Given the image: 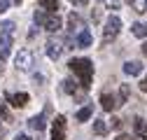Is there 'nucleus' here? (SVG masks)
I'll return each instance as SVG.
<instances>
[{
    "label": "nucleus",
    "instance_id": "obj_1",
    "mask_svg": "<svg viewBox=\"0 0 147 140\" xmlns=\"http://www.w3.org/2000/svg\"><path fill=\"white\" fill-rule=\"evenodd\" d=\"M68 68L80 77L82 89H89V86H91V79H94V63H91L89 59H72V61L68 63Z\"/></svg>",
    "mask_w": 147,
    "mask_h": 140
},
{
    "label": "nucleus",
    "instance_id": "obj_2",
    "mask_svg": "<svg viewBox=\"0 0 147 140\" xmlns=\"http://www.w3.org/2000/svg\"><path fill=\"white\" fill-rule=\"evenodd\" d=\"M14 44V21H3L0 24V61L9 59Z\"/></svg>",
    "mask_w": 147,
    "mask_h": 140
},
{
    "label": "nucleus",
    "instance_id": "obj_3",
    "mask_svg": "<svg viewBox=\"0 0 147 140\" xmlns=\"http://www.w3.org/2000/svg\"><path fill=\"white\" fill-rule=\"evenodd\" d=\"M33 19H35V24H40L45 30H49V33H56L59 28H61V16L59 14H45L42 9H38L33 14Z\"/></svg>",
    "mask_w": 147,
    "mask_h": 140
},
{
    "label": "nucleus",
    "instance_id": "obj_4",
    "mask_svg": "<svg viewBox=\"0 0 147 140\" xmlns=\"http://www.w3.org/2000/svg\"><path fill=\"white\" fill-rule=\"evenodd\" d=\"M121 30V19L117 14H110L107 21H105V28H103V44H110Z\"/></svg>",
    "mask_w": 147,
    "mask_h": 140
},
{
    "label": "nucleus",
    "instance_id": "obj_5",
    "mask_svg": "<svg viewBox=\"0 0 147 140\" xmlns=\"http://www.w3.org/2000/svg\"><path fill=\"white\" fill-rule=\"evenodd\" d=\"M14 65H16V70H21V73H28L33 68V51L30 49H19V54L14 56Z\"/></svg>",
    "mask_w": 147,
    "mask_h": 140
},
{
    "label": "nucleus",
    "instance_id": "obj_6",
    "mask_svg": "<svg viewBox=\"0 0 147 140\" xmlns=\"http://www.w3.org/2000/svg\"><path fill=\"white\" fill-rule=\"evenodd\" d=\"M61 54H63V42H61L59 38H51V40H47V56L56 61Z\"/></svg>",
    "mask_w": 147,
    "mask_h": 140
},
{
    "label": "nucleus",
    "instance_id": "obj_7",
    "mask_svg": "<svg viewBox=\"0 0 147 140\" xmlns=\"http://www.w3.org/2000/svg\"><path fill=\"white\" fill-rule=\"evenodd\" d=\"M51 140H65V117L54 119V129H51Z\"/></svg>",
    "mask_w": 147,
    "mask_h": 140
},
{
    "label": "nucleus",
    "instance_id": "obj_8",
    "mask_svg": "<svg viewBox=\"0 0 147 140\" xmlns=\"http://www.w3.org/2000/svg\"><path fill=\"white\" fill-rule=\"evenodd\" d=\"M7 100L14 105V108H26L28 105V94H7Z\"/></svg>",
    "mask_w": 147,
    "mask_h": 140
},
{
    "label": "nucleus",
    "instance_id": "obj_9",
    "mask_svg": "<svg viewBox=\"0 0 147 140\" xmlns=\"http://www.w3.org/2000/svg\"><path fill=\"white\" fill-rule=\"evenodd\" d=\"M100 105H103V110L112 112L115 108H119V100H117L112 94H103V96H100Z\"/></svg>",
    "mask_w": 147,
    "mask_h": 140
},
{
    "label": "nucleus",
    "instance_id": "obj_10",
    "mask_svg": "<svg viewBox=\"0 0 147 140\" xmlns=\"http://www.w3.org/2000/svg\"><path fill=\"white\" fill-rule=\"evenodd\" d=\"M75 44L77 47H82V49H86V47H91V33L84 28V30H80L77 35H75Z\"/></svg>",
    "mask_w": 147,
    "mask_h": 140
},
{
    "label": "nucleus",
    "instance_id": "obj_11",
    "mask_svg": "<svg viewBox=\"0 0 147 140\" xmlns=\"http://www.w3.org/2000/svg\"><path fill=\"white\" fill-rule=\"evenodd\" d=\"M124 73L131 75V77L140 75V73H142V63H140V61H128V63H124Z\"/></svg>",
    "mask_w": 147,
    "mask_h": 140
},
{
    "label": "nucleus",
    "instance_id": "obj_12",
    "mask_svg": "<svg viewBox=\"0 0 147 140\" xmlns=\"http://www.w3.org/2000/svg\"><path fill=\"white\" fill-rule=\"evenodd\" d=\"M40 7H42L47 14H59V9H61L59 0H40Z\"/></svg>",
    "mask_w": 147,
    "mask_h": 140
},
{
    "label": "nucleus",
    "instance_id": "obj_13",
    "mask_svg": "<svg viewBox=\"0 0 147 140\" xmlns=\"http://www.w3.org/2000/svg\"><path fill=\"white\" fill-rule=\"evenodd\" d=\"M68 26H70V30H72V33H80V30H84V21L80 19L77 14H70V16H68Z\"/></svg>",
    "mask_w": 147,
    "mask_h": 140
},
{
    "label": "nucleus",
    "instance_id": "obj_14",
    "mask_svg": "<svg viewBox=\"0 0 147 140\" xmlns=\"http://www.w3.org/2000/svg\"><path fill=\"white\" fill-rule=\"evenodd\" d=\"M91 114H94V105H84V108L75 114V119L77 121H86V119H91Z\"/></svg>",
    "mask_w": 147,
    "mask_h": 140
},
{
    "label": "nucleus",
    "instance_id": "obj_15",
    "mask_svg": "<svg viewBox=\"0 0 147 140\" xmlns=\"http://www.w3.org/2000/svg\"><path fill=\"white\" fill-rule=\"evenodd\" d=\"M133 126H136V133H138V138H142V140H145V138H147V121L138 117Z\"/></svg>",
    "mask_w": 147,
    "mask_h": 140
},
{
    "label": "nucleus",
    "instance_id": "obj_16",
    "mask_svg": "<svg viewBox=\"0 0 147 140\" xmlns=\"http://www.w3.org/2000/svg\"><path fill=\"white\" fill-rule=\"evenodd\" d=\"M131 30H133V35H136V38H147V24H133L131 26Z\"/></svg>",
    "mask_w": 147,
    "mask_h": 140
},
{
    "label": "nucleus",
    "instance_id": "obj_17",
    "mask_svg": "<svg viewBox=\"0 0 147 140\" xmlns=\"http://www.w3.org/2000/svg\"><path fill=\"white\" fill-rule=\"evenodd\" d=\"M30 129L42 131V129H45V114H35V117L30 119Z\"/></svg>",
    "mask_w": 147,
    "mask_h": 140
},
{
    "label": "nucleus",
    "instance_id": "obj_18",
    "mask_svg": "<svg viewBox=\"0 0 147 140\" xmlns=\"http://www.w3.org/2000/svg\"><path fill=\"white\" fill-rule=\"evenodd\" d=\"M94 133H96V135H105V133H107V124H105L103 119H96V121H94Z\"/></svg>",
    "mask_w": 147,
    "mask_h": 140
},
{
    "label": "nucleus",
    "instance_id": "obj_19",
    "mask_svg": "<svg viewBox=\"0 0 147 140\" xmlns=\"http://www.w3.org/2000/svg\"><path fill=\"white\" fill-rule=\"evenodd\" d=\"M63 89H65L68 94H75V91H77V84L72 82V79H65V82H63Z\"/></svg>",
    "mask_w": 147,
    "mask_h": 140
},
{
    "label": "nucleus",
    "instance_id": "obj_20",
    "mask_svg": "<svg viewBox=\"0 0 147 140\" xmlns=\"http://www.w3.org/2000/svg\"><path fill=\"white\" fill-rule=\"evenodd\" d=\"M126 98H128V86L124 84V86H121V91H119V98H117V100H119V105H124V103H126Z\"/></svg>",
    "mask_w": 147,
    "mask_h": 140
},
{
    "label": "nucleus",
    "instance_id": "obj_21",
    "mask_svg": "<svg viewBox=\"0 0 147 140\" xmlns=\"http://www.w3.org/2000/svg\"><path fill=\"white\" fill-rule=\"evenodd\" d=\"M103 3H105V7H107V9H119L121 0H103Z\"/></svg>",
    "mask_w": 147,
    "mask_h": 140
},
{
    "label": "nucleus",
    "instance_id": "obj_22",
    "mask_svg": "<svg viewBox=\"0 0 147 140\" xmlns=\"http://www.w3.org/2000/svg\"><path fill=\"white\" fill-rule=\"evenodd\" d=\"M70 5H72V7H86L89 0H70Z\"/></svg>",
    "mask_w": 147,
    "mask_h": 140
},
{
    "label": "nucleus",
    "instance_id": "obj_23",
    "mask_svg": "<svg viewBox=\"0 0 147 140\" xmlns=\"http://www.w3.org/2000/svg\"><path fill=\"white\" fill-rule=\"evenodd\" d=\"M7 7H9V0H0V14L7 12Z\"/></svg>",
    "mask_w": 147,
    "mask_h": 140
},
{
    "label": "nucleus",
    "instance_id": "obj_24",
    "mask_svg": "<svg viewBox=\"0 0 147 140\" xmlns=\"http://www.w3.org/2000/svg\"><path fill=\"white\" fill-rule=\"evenodd\" d=\"M14 140H30V135H26V133H19V135H16Z\"/></svg>",
    "mask_w": 147,
    "mask_h": 140
},
{
    "label": "nucleus",
    "instance_id": "obj_25",
    "mask_svg": "<svg viewBox=\"0 0 147 140\" xmlns=\"http://www.w3.org/2000/svg\"><path fill=\"white\" fill-rule=\"evenodd\" d=\"M140 89H142V91H145V94H147V77H145V79H142V82H140Z\"/></svg>",
    "mask_w": 147,
    "mask_h": 140
},
{
    "label": "nucleus",
    "instance_id": "obj_26",
    "mask_svg": "<svg viewBox=\"0 0 147 140\" xmlns=\"http://www.w3.org/2000/svg\"><path fill=\"white\" fill-rule=\"evenodd\" d=\"M117 140H136V138H131V135H119Z\"/></svg>",
    "mask_w": 147,
    "mask_h": 140
},
{
    "label": "nucleus",
    "instance_id": "obj_27",
    "mask_svg": "<svg viewBox=\"0 0 147 140\" xmlns=\"http://www.w3.org/2000/svg\"><path fill=\"white\" fill-rule=\"evenodd\" d=\"M142 54H145V56H147V42H145V44H142Z\"/></svg>",
    "mask_w": 147,
    "mask_h": 140
},
{
    "label": "nucleus",
    "instance_id": "obj_28",
    "mask_svg": "<svg viewBox=\"0 0 147 140\" xmlns=\"http://www.w3.org/2000/svg\"><path fill=\"white\" fill-rule=\"evenodd\" d=\"M0 77H3V63H0Z\"/></svg>",
    "mask_w": 147,
    "mask_h": 140
},
{
    "label": "nucleus",
    "instance_id": "obj_29",
    "mask_svg": "<svg viewBox=\"0 0 147 140\" xmlns=\"http://www.w3.org/2000/svg\"><path fill=\"white\" fill-rule=\"evenodd\" d=\"M14 3H16V5H21V0H14Z\"/></svg>",
    "mask_w": 147,
    "mask_h": 140
},
{
    "label": "nucleus",
    "instance_id": "obj_30",
    "mask_svg": "<svg viewBox=\"0 0 147 140\" xmlns=\"http://www.w3.org/2000/svg\"><path fill=\"white\" fill-rule=\"evenodd\" d=\"M145 7H147V3H145Z\"/></svg>",
    "mask_w": 147,
    "mask_h": 140
}]
</instances>
